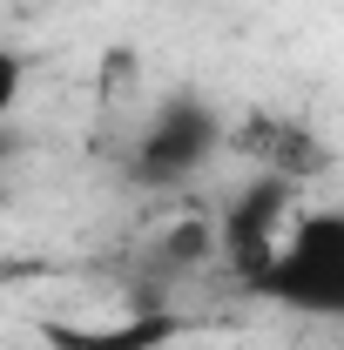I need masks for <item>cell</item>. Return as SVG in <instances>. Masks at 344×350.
Listing matches in <instances>:
<instances>
[{
  "label": "cell",
  "mask_w": 344,
  "mask_h": 350,
  "mask_svg": "<svg viewBox=\"0 0 344 350\" xmlns=\"http://www.w3.org/2000/svg\"><path fill=\"white\" fill-rule=\"evenodd\" d=\"M250 290L297 317L344 323V209H297L284 229V250L263 262Z\"/></svg>",
  "instance_id": "1"
},
{
  "label": "cell",
  "mask_w": 344,
  "mask_h": 350,
  "mask_svg": "<svg viewBox=\"0 0 344 350\" xmlns=\"http://www.w3.org/2000/svg\"><path fill=\"white\" fill-rule=\"evenodd\" d=\"M223 148H230V122L216 115V101L189 94V88L162 94L129 142V182H142V189H182V182L210 175L223 162Z\"/></svg>",
  "instance_id": "2"
},
{
  "label": "cell",
  "mask_w": 344,
  "mask_h": 350,
  "mask_svg": "<svg viewBox=\"0 0 344 350\" xmlns=\"http://www.w3.org/2000/svg\"><path fill=\"white\" fill-rule=\"evenodd\" d=\"M297 209H304V189L284 182V175H263V169H250V182L223 202V216H216V256L230 262V276L243 290L263 276V262L284 250V229H291Z\"/></svg>",
  "instance_id": "3"
},
{
  "label": "cell",
  "mask_w": 344,
  "mask_h": 350,
  "mask_svg": "<svg viewBox=\"0 0 344 350\" xmlns=\"http://www.w3.org/2000/svg\"><path fill=\"white\" fill-rule=\"evenodd\" d=\"M230 148H243L250 155V169L263 175H284V182H310V169L324 162V148H317V135L304 129V122H284V115H250L243 129H230Z\"/></svg>",
  "instance_id": "4"
},
{
  "label": "cell",
  "mask_w": 344,
  "mask_h": 350,
  "mask_svg": "<svg viewBox=\"0 0 344 350\" xmlns=\"http://www.w3.org/2000/svg\"><path fill=\"white\" fill-rule=\"evenodd\" d=\"M169 330V317H142L122 330H54V350H156Z\"/></svg>",
  "instance_id": "5"
},
{
  "label": "cell",
  "mask_w": 344,
  "mask_h": 350,
  "mask_svg": "<svg viewBox=\"0 0 344 350\" xmlns=\"http://www.w3.org/2000/svg\"><path fill=\"white\" fill-rule=\"evenodd\" d=\"M21 94H27V54L0 41V129H7V115L21 108Z\"/></svg>",
  "instance_id": "6"
}]
</instances>
